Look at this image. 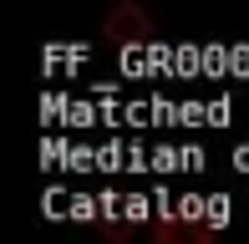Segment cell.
<instances>
[{
	"label": "cell",
	"instance_id": "2",
	"mask_svg": "<svg viewBox=\"0 0 249 244\" xmlns=\"http://www.w3.org/2000/svg\"><path fill=\"white\" fill-rule=\"evenodd\" d=\"M153 244H213V234L198 219H163L153 229Z\"/></svg>",
	"mask_w": 249,
	"mask_h": 244
},
{
	"label": "cell",
	"instance_id": "1",
	"mask_svg": "<svg viewBox=\"0 0 249 244\" xmlns=\"http://www.w3.org/2000/svg\"><path fill=\"white\" fill-rule=\"evenodd\" d=\"M148 31H153V20L142 16L138 5H122V10L107 16V36L112 41H127V46H132V41H148Z\"/></svg>",
	"mask_w": 249,
	"mask_h": 244
}]
</instances>
